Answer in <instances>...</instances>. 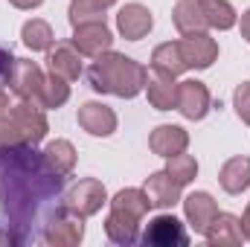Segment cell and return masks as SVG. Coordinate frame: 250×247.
Listing matches in <instances>:
<instances>
[{"mask_svg": "<svg viewBox=\"0 0 250 247\" xmlns=\"http://www.w3.org/2000/svg\"><path fill=\"white\" fill-rule=\"evenodd\" d=\"M64 178L56 175L35 145L0 148V245H26L35 227L59 209Z\"/></svg>", "mask_w": 250, "mask_h": 247, "instance_id": "1", "label": "cell"}, {"mask_svg": "<svg viewBox=\"0 0 250 247\" xmlns=\"http://www.w3.org/2000/svg\"><path fill=\"white\" fill-rule=\"evenodd\" d=\"M87 82L96 93H111V96H120V99H134L137 93L146 90V82H148V70L140 62L128 59L123 53H102L96 56L93 64L87 67Z\"/></svg>", "mask_w": 250, "mask_h": 247, "instance_id": "2", "label": "cell"}, {"mask_svg": "<svg viewBox=\"0 0 250 247\" xmlns=\"http://www.w3.org/2000/svg\"><path fill=\"white\" fill-rule=\"evenodd\" d=\"M50 131L44 108L32 102H9V93L0 87V148L3 145H38Z\"/></svg>", "mask_w": 250, "mask_h": 247, "instance_id": "3", "label": "cell"}, {"mask_svg": "<svg viewBox=\"0 0 250 247\" xmlns=\"http://www.w3.org/2000/svg\"><path fill=\"white\" fill-rule=\"evenodd\" d=\"M41 239L50 247H76L84 239V218L76 215V212H70L62 204V206L47 218Z\"/></svg>", "mask_w": 250, "mask_h": 247, "instance_id": "4", "label": "cell"}, {"mask_svg": "<svg viewBox=\"0 0 250 247\" xmlns=\"http://www.w3.org/2000/svg\"><path fill=\"white\" fill-rule=\"evenodd\" d=\"M102 204H108V189H105L102 181H96V178L79 181V184L64 195V206H67L70 212L82 215V218L96 215V212L102 209Z\"/></svg>", "mask_w": 250, "mask_h": 247, "instance_id": "5", "label": "cell"}, {"mask_svg": "<svg viewBox=\"0 0 250 247\" xmlns=\"http://www.w3.org/2000/svg\"><path fill=\"white\" fill-rule=\"evenodd\" d=\"M70 41H73V47H76L82 56H90V59H96V56H102V53H108V50L114 47V35H111L105 18H102V21L76 23Z\"/></svg>", "mask_w": 250, "mask_h": 247, "instance_id": "6", "label": "cell"}, {"mask_svg": "<svg viewBox=\"0 0 250 247\" xmlns=\"http://www.w3.org/2000/svg\"><path fill=\"white\" fill-rule=\"evenodd\" d=\"M44 73L41 67L29 59H15V67H12V76H9V90L23 99V102H32L38 105V96H41V87H44Z\"/></svg>", "mask_w": 250, "mask_h": 247, "instance_id": "7", "label": "cell"}, {"mask_svg": "<svg viewBox=\"0 0 250 247\" xmlns=\"http://www.w3.org/2000/svg\"><path fill=\"white\" fill-rule=\"evenodd\" d=\"M143 245L146 247H187L189 233L175 215H157V218L148 221V227L143 233Z\"/></svg>", "mask_w": 250, "mask_h": 247, "instance_id": "8", "label": "cell"}, {"mask_svg": "<svg viewBox=\"0 0 250 247\" xmlns=\"http://www.w3.org/2000/svg\"><path fill=\"white\" fill-rule=\"evenodd\" d=\"M209 108H212V96H209V90H207L204 82L187 79V82L178 84V111L187 120H195V123L204 120L209 114Z\"/></svg>", "mask_w": 250, "mask_h": 247, "instance_id": "9", "label": "cell"}, {"mask_svg": "<svg viewBox=\"0 0 250 247\" xmlns=\"http://www.w3.org/2000/svg\"><path fill=\"white\" fill-rule=\"evenodd\" d=\"M178 44H181V53H184V62H187L189 70H207V67H212V62L218 59V44L207 32L184 35Z\"/></svg>", "mask_w": 250, "mask_h": 247, "instance_id": "10", "label": "cell"}, {"mask_svg": "<svg viewBox=\"0 0 250 247\" xmlns=\"http://www.w3.org/2000/svg\"><path fill=\"white\" fill-rule=\"evenodd\" d=\"M154 26V18L148 12V6L143 3H125L123 9L117 12V29L125 41H140L151 32Z\"/></svg>", "mask_w": 250, "mask_h": 247, "instance_id": "11", "label": "cell"}, {"mask_svg": "<svg viewBox=\"0 0 250 247\" xmlns=\"http://www.w3.org/2000/svg\"><path fill=\"white\" fill-rule=\"evenodd\" d=\"M79 128L90 137H111L117 131V114L102 102H84L79 108Z\"/></svg>", "mask_w": 250, "mask_h": 247, "instance_id": "12", "label": "cell"}, {"mask_svg": "<svg viewBox=\"0 0 250 247\" xmlns=\"http://www.w3.org/2000/svg\"><path fill=\"white\" fill-rule=\"evenodd\" d=\"M47 64H50V73L59 76L64 82H76L82 76V53L73 47V41H59L56 47L47 50Z\"/></svg>", "mask_w": 250, "mask_h": 247, "instance_id": "13", "label": "cell"}, {"mask_svg": "<svg viewBox=\"0 0 250 247\" xmlns=\"http://www.w3.org/2000/svg\"><path fill=\"white\" fill-rule=\"evenodd\" d=\"M207 245L209 247H239L245 242V230H242V218L230 215V212H218L212 218V224L207 227Z\"/></svg>", "mask_w": 250, "mask_h": 247, "instance_id": "14", "label": "cell"}, {"mask_svg": "<svg viewBox=\"0 0 250 247\" xmlns=\"http://www.w3.org/2000/svg\"><path fill=\"white\" fill-rule=\"evenodd\" d=\"M148 148L157 157H166V160L181 154V151H187L189 148L187 128H181V125H157L151 131V137H148Z\"/></svg>", "mask_w": 250, "mask_h": 247, "instance_id": "15", "label": "cell"}, {"mask_svg": "<svg viewBox=\"0 0 250 247\" xmlns=\"http://www.w3.org/2000/svg\"><path fill=\"white\" fill-rule=\"evenodd\" d=\"M184 212H187V221L195 233H207V227L212 224V218L218 215V204L212 201L209 192H192L184 198Z\"/></svg>", "mask_w": 250, "mask_h": 247, "instance_id": "16", "label": "cell"}, {"mask_svg": "<svg viewBox=\"0 0 250 247\" xmlns=\"http://www.w3.org/2000/svg\"><path fill=\"white\" fill-rule=\"evenodd\" d=\"M143 189H146L151 206H157V209H169V206H175V204L181 201V189H184V186L163 169V172H154L151 178H146V186H143Z\"/></svg>", "mask_w": 250, "mask_h": 247, "instance_id": "17", "label": "cell"}, {"mask_svg": "<svg viewBox=\"0 0 250 247\" xmlns=\"http://www.w3.org/2000/svg\"><path fill=\"white\" fill-rule=\"evenodd\" d=\"M172 21H175V29H178L181 35L207 32V29H209V21H207V15H204L201 0H178L175 9H172Z\"/></svg>", "mask_w": 250, "mask_h": 247, "instance_id": "18", "label": "cell"}, {"mask_svg": "<svg viewBox=\"0 0 250 247\" xmlns=\"http://www.w3.org/2000/svg\"><path fill=\"white\" fill-rule=\"evenodd\" d=\"M151 70L160 73V76H172V79H178L181 73H187L189 67H187V62H184L181 44H178V41L157 44L154 53H151Z\"/></svg>", "mask_w": 250, "mask_h": 247, "instance_id": "19", "label": "cell"}, {"mask_svg": "<svg viewBox=\"0 0 250 247\" xmlns=\"http://www.w3.org/2000/svg\"><path fill=\"white\" fill-rule=\"evenodd\" d=\"M218 184L227 195H242L250 186V157H230L218 172Z\"/></svg>", "mask_w": 250, "mask_h": 247, "instance_id": "20", "label": "cell"}, {"mask_svg": "<svg viewBox=\"0 0 250 247\" xmlns=\"http://www.w3.org/2000/svg\"><path fill=\"white\" fill-rule=\"evenodd\" d=\"M146 93H148L151 108H157V111H172V108H178V84H175L172 76H160V73L148 76Z\"/></svg>", "mask_w": 250, "mask_h": 247, "instance_id": "21", "label": "cell"}, {"mask_svg": "<svg viewBox=\"0 0 250 247\" xmlns=\"http://www.w3.org/2000/svg\"><path fill=\"white\" fill-rule=\"evenodd\" d=\"M41 154H44L47 166H50L56 175H62V178H67V175L76 169V148H73L70 140H53V143H47V148H44Z\"/></svg>", "mask_w": 250, "mask_h": 247, "instance_id": "22", "label": "cell"}, {"mask_svg": "<svg viewBox=\"0 0 250 247\" xmlns=\"http://www.w3.org/2000/svg\"><path fill=\"white\" fill-rule=\"evenodd\" d=\"M151 201L146 195V189H120L114 198H111V209L114 212H123V215H131L137 221H143V215L148 212Z\"/></svg>", "mask_w": 250, "mask_h": 247, "instance_id": "23", "label": "cell"}, {"mask_svg": "<svg viewBox=\"0 0 250 247\" xmlns=\"http://www.w3.org/2000/svg\"><path fill=\"white\" fill-rule=\"evenodd\" d=\"M137 230H140V221L131 218V215H123V212L111 209V215L105 218V233H108V239L114 245H134L140 239Z\"/></svg>", "mask_w": 250, "mask_h": 247, "instance_id": "24", "label": "cell"}, {"mask_svg": "<svg viewBox=\"0 0 250 247\" xmlns=\"http://www.w3.org/2000/svg\"><path fill=\"white\" fill-rule=\"evenodd\" d=\"M21 38H23V44H26L32 53H44V50H50V47H53V41H56L53 26H50L47 21H41V18L26 21V23H23V29H21Z\"/></svg>", "mask_w": 250, "mask_h": 247, "instance_id": "25", "label": "cell"}, {"mask_svg": "<svg viewBox=\"0 0 250 247\" xmlns=\"http://www.w3.org/2000/svg\"><path fill=\"white\" fill-rule=\"evenodd\" d=\"M117 0H70V9H67V18L70 23H84V21H102L105 18V9H111Z\"/></svg>", "mask_w": 250, "mask_h": 247, "instance_id": "26", "label": "cell"}, {"mask_svg": "<svg viewBox=\"0 0 250 247\" xmlns=\"http://www.w3.org/2000/svg\"><path fill=\"white\" fill-rule=\"evenodd\" d=\"M204 15L209 21V29H233L236 26V9L230 0H201Z\"/></svg>", "mask_w": 250, "mask_h": 247, "instance_id": "27", "label": "cell"}, {"mask_svg": "<svg viewBox=\"0 0 250 247\" xmlns=\"http://www.w3.org/2000/svg\"><path fill=\"white\" fill-rule=\"evenodd\" d=\"M67 99H70V82H64V79L50 73L44 79V87H41V96H38V108H62Z\"/></svg>", "mask_w": 250, "mask_h": 247, "instance_id": "28", "label": "cell"}, {"mask_svg": "<svg viewBox=\"0 0 250 247\" xmlns=\"http://www.w3.org/2000/svg\"><path fill=\"white\" fill-rule=\"evenodd\" d=\"M166 172L178 181L181 186L192 184L195 178H198V160L187 154V151H181V154H175V157H169V163H166Z\"/></svg>", "mask_w": 250, "mask_h": 247, "instance_id": "29", "label": "cell"}, {"mask_svg": "<svg viewBox=\"0 0 250 247\" xmlns=\"http://www.w3.org/2000/svg\"><path fill=\"white\" fill-rule=\"evenodd\" d=\"M233 108L239 114V120L245 125H250V82H242L233 93Z\"/></svg>", "mask_w": 250, "mask_h": 247, "instance_id": "30", "label": "cell"}, {"mask_svg": "<svg viewBox=\"0 0 250 247\" xmlns=\"http://www.w3.org/2000/svg\"><path fill=\"white\" fill-rule=\"evenodd\" d=\"M12 67H15V56H12V50H9V47H0V87L9 84Z\"/></svg>", "mask_w": 250, "mask_h": 247, "instance_id": "31", "label": "cell"}, {"mask_svg": "<svg viewBox=\"0 0 250 247\" xmlns=\"http://www.w3.org/2000/svg\"><path fill=\"white\" fill-rule=\"evenodd\" d=\"M9 3H12L15 9H38L44 0H9Z\"/></svg>", "mask_w": 250, "mask_h": 247, "instance_id": "32", "label": "cell"}, {"mask_svg": "<svg viewBox=\"0 0 250 247\" xmlns=\"http://www.w3.org/2000/svg\"><path fill=\"white\" fill-rule=\"evenodd\" d=\"M242 38L250 44V9L242 15Z\"/></svg>", "mask_w": 250, "mask_h": 247, "instance_id": "33", "label": "cell"}, {"mask_svg": "<svg viewBox=\"0 0 250 247\" xmlns=\"http://www.w3.org/2000/svg\"><path fill=\"white\" fill-rule=\"evenodd\" d=\"M242 230H245V239L250 242V204H248V209H245V215H242Z\"/></svg>", "mask_w": 250, "mask_h": 247, "instance_id": "34", "label": "cell"}]
</instances>
